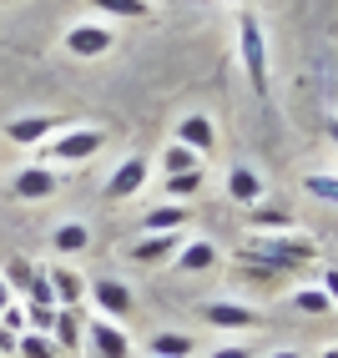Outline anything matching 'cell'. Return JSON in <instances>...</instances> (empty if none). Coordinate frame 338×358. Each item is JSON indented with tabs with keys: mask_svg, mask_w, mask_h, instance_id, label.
<instances>
[{
	"mask_svg": "<svg viewBox=\"0 0 338 358\" xmlns=\"http://www.w3.org/2000/svg\"><path fill=\"white\" fill-rule=\"evenodd\" d=\"M237 51H243V71L253 96H268L273 91V71H268V36H262V20L253 10L237 15Z\"/></svg>",
	"mask_w": 338,
	"mask_h": 358,
	"instance_id": "1",
	"label": "cell"
},
{
	"mask_svg": "<svg viewBox=\"0 0 338 358\" xmlns=\"http://www.w3.org/2000/svg\"><path fill=\"white\" fill-rule=\"evenodd\" d=\"M61 45L76 61H96V56H106L111 45H116V31L106 26V20H76V26L61 36Z\"/></svg>",
	"mask_w": 338,
	"mask_h": 358,
	"instance_id": "2",
	"label": "cell"
},
{
	"mask_svg": "<svg viewBox=\"0 0 338 358\" xmlns=\"http://www.w3.org/2000/svg\"><path fill=\"white\" fill-rule=\"evenodd\" d=\"M101 131L96 127H76V131H56L51 136V147H45V157H56L61 166H81V162H91L96 152H101Z\"/></svg>",
	"mask_w": 338,
	"mask_h": 358,
	"instance_id": "3",
	"label": "cell"
},
{
	"mask_svg": "<svg viewBox=\"0 0 338 358\" xmlns=\"http://www.w3.org/2000/svg\"><path fill=\"white\" fill-rule=\"evenodd\" d=\"M10 192L20 202H45V197L61 192V172H56V166H45V162H31V166H20V172L10 177Z\"/></svg>",
	"mask_w": 338,
	"mask_h": 358,
	"instance_id": "4",
	"label": "cell"
},
{
	"mask_svg": "<svg viewBox=\"0 0 338 358\" xmlns=\"http://www.w3.org/2000/svg\"><path fill=\"white\" fill-rule=\"evenodd\" d=\"M56 131H61V116H51V111H31V116H10L6 122V136L15 147H41V141H51Z\"/></svg>",
	"mask_w": 338,
	"mask_h": 358,
	"instance_id": "5",
	"label": "cell"
},
{
	"mask_svg": "<svg viewBox=\"0 0 338 358\" xmlns=\"http://www.w3.org/2000/svg\"><path fill=\"white\" fill-rule=\"evenodd\" d=\"M152 182V162L147 157H122V166L111 172L106 182V197L111 202H127V197H141V187Z\"/></svg>",
	"mask_w": 338,
	"mask_h": 358,
	"instance_id": "6",
	"label": "cell"
},
{
	"mask_svg": "<svg viewBox=\"0 0 338 358\" xmlns=\"http://www.w3.org/2000/svg\"><path fill=\"white\" fill-rule=\"evenodd\" d=\"M86 293H91V303L96 308H101V318H132V288H127V282H116V278H91L86 282Z\"/></svg>",
	"mask_w": 338,
	"mask_h": 358,
	"instance_id": "7",
	"label": "cell"
},
{
	"mask_svg": "<svg viewBox=\"0 0 338 358\" xmlns=\"http://www.w3.org/2000/svg\"><path fill=\"white\" fill-rule=\"evenodd\" d=\"M86 343L96 348V358H132V338L122 333V323H111V318H91Z\"/></svg>",
	"mask_w": 338,
	"mask_h": 358,
	"instance_id": "8",
	"label": "cell"
},
{
	"mask_svg": "<svg viewBox=\"0 0 338 358\" xmlns=\"http://www.w3.org/2000/svg\"><path fill=\"white\" fill-rule=\"evenodd\" d=\"M172 141H182V147H192L197 157H207V152L217 147L212 116H207V111H187V116H177V136H172Z\"/></svg>",
	"mask_w": 338,
	"mask_h": 358,
	"instance_id": "9",
	"label": "cell"
},
{
	"mask_svg": "<svg viewBox=\"0 0 338 358\" xmlns=\"http://www.w3.org/2000/svg\"><path fill=\"white\" fill-rule=\"evenodd\" d=\"M202 323H212V328H223V333H248L253 323H258V313L253 308H243V303H202Z\"/></svg>",
	"mask_w": 338,
	"mask_h": 358,
	"instance_id": "10",
	"label": "cell"
},
{
	"mask_svg": "<svg viewBox=\"0 0 338 358\" xmlns=\"http://www.w3.org/2000/svg\"><path fill=\"white\" fill-rule=\"evenodd\" d=\"M182 243H187L182 232H147L141 243L127 248V257H132V262H162V257H177Z\"/></svg>",
	"mask_w": 338,
	"mask_h": 358,
	"instance_id": "11",
	"label": "cell"
},
{
	"mask_svg": "<svg viewBox=\"0 0 338 358\" xmlns=\"http://www.w3.org/2000/svg\"><path fill=\"white\" fill-rule=\"evenodd\" d=\"M45 278H51V293H56V308H76L86 298V273L66 268V262H56V268H45Z\"/></svg>",
	"mask_w": 338,
	"mask_h": 358,
	"instance_id": "12",
	"label": "cell"
},
{
	"mask_svg": "<svg viewBox=\"0 0 338 358\" xmlns=\"http://www.w3.org/2000/svg\"><path fill=\"white\" fill-rule=\"evenodd\" d=\"M227 197L237 207H258V202H268V187H262V177L253 172V166H232V177H227Z\"/></svg>",
	"mask_w": 338,
	"mask_h": 358,
	"instance_id": "13",
	"label": "cell"
},
{
	"mask_svg": "<svg viewBox=\"0 0 338 358\" xmlns=\"http://www.w3.org/2000/svg\"><path fill=\"white\" fill-rule=\"evenodd\" d=\"M207 268H217V248L207 237H187L177 248V273H207Z\"/></svg>",
	"mask_w": 338,
	"mask_h": 358,
	"instance_id": "14",
	"label": "cell"
},
{
	"mask_svg": "<svg viewBox=\"0 0 338 358\" xmlns=\"http://www.w3.org/2000/svg\"><path fill=\"white\" fill-rule=\"evenodd\" d=\"M51 338H56V348L76 353L81 338H86V318L76 313V308H56V328H51Z\"/></svg>",
	"mask_w": 338,
	"mask_h": 358,
	"instance_id": "15",
	"label": "cell"
},
{
	"mask_svg": "<svg viewBox=\"0 0 338 358\" xmlns=\"http://www.w3.org/2000/svg\"><path fill=\"white\" fill-rule=\"evenodd\" d=\"M187 217H192L187 202H162V207H152L147 217H141V227H147V232H182Z\"/></svg>",
	"mask_w": 338,
	"mask_h": 358,
	"instance_id": "16",
	"label": "cell"
},
{
	"mask_svg": "<svg viewBox=\"0 0 338 358\" xmlns=\"http://www.w3.org/2000/svg\"><path fill=\"white\" fill-rule=\"evenodd\" d=\"M248 222H253V232H293V212L258 202V207H248Z\"/></svg>",
	"mask_w": 338,
	"mask_h": 358,
	"instance_id": "17",
	"label": "cell"
},
{
	"mask_svg": "<svg viewBox=\"0 0 338 358\" xmlns=\"http://www.w3.org/2000/svg\"><path fill=\"white\" fill-rule=\"evenodd\" d=\"M51 243H56V252H66V257H71V252H86V248H91V227H86V222H61V227L51 232Z\"/></svg>",
	"mask_w": 338,
	"mask_h": 358,
	"instance_id": "18",
	"label": "cell"
},
{
	"mask_svg": "<svg viewBox=\"0 0 338 358\" xmlns=\"http://www.w3.org/2000/svg\"><path fill=\"white\" fill-rule=\"evenodd\" d=\"M101 15H116V20H147L152 15V0H91Z\"/></svg>",
	"mask_w": 338,
	"mask_h": 358,
	"instance_id": "19",
	"label": "cell"
},
{
	"mask_svg": "<svg viewBox=\"0 0 338 358\" xmlns=\"http://www.w3.org/2000/svg\"><path fill=\"white\" fill-rule=\"evenodd\" d=\"M157 162H162V172H167V177H177V172H192V166H202V157L192 152V147H182V141H172V147H167Z\"/></svg>",
	"mask_w": 338,
	"mask_h": 358,
	"instance_id": "20",
	"label": "cell"
},
{
	"mask_svg": "<svg viewBox=\"0 0 338 358\" xmlns=\"http://www.w3.org/2000/svg\"><path fill=\"white\" fill-rule=\"evenodd\" d=\"M162 192L172 197V202H182V197H197V192H202V166H192V172L167 177V182H162Z\"/></svg>",
	"mask_w": 338,
	"mask_h": 358,
	"instance_id": "21",
	"label": "cell"
},
{
	"mask_svg": "<svg viewBox=\"0 0 338 358\" xmlns=\"http://www.w3.org/2000/svg\"><path fill=\"white\" fill-rule=\"evenodd\" d=\"M15 358H61V348H56V338H51V333H20V348H15Z\"/></svg>",
	"mask_w": 338,
	"mask_h": 358,
	"instance_id": "22",
	"label": "cell"
},
{
	"mask_svg": "<svg viewBox=\"0 0 338 358\" xmlns=\"http://www.w3.org/2000/svg\"><path fill=\"white\" fill-rule=\"evenodd\" d=\"M36 273H41V268H36L31 257H10V262H6V273H0V278L10 282V293H26L31 282H36Z\"/></svg>",
	"mask_w": 338,
	"mask_h": 358,
	"instance_id": "23",
	"label": "cell"
},
{
	"mask_svg": "<svg viewBox=\"0 0 338 358\" xmlns=\"http://www.w3.org/2000/svg\"><path fill=\"white\" fill-rule=\"evenodd\" d=\"M147 353L152 358H187L192 353V338H187V333H157Z\"/></svg>",
	"mask_w": 338,
	"mask_h": 358,
	"instance_id": "24",
	"label": "cell"
},
{
	"mask_svg": "<svg viewBox=\"0 0 338 358\" xmlns=\"http://www.w3.org/2000/svg\"><path fill=\"white\" fill-rule=\"evenodd\" d=\"M293 308H298V313H308V318L333 313V303H328V293H323V288H298V293H293Z\"/></svg>",
	"mask_w": 338,
	"mask_h": 358,
	"instance_id": "25",
	"label": "cell"
},
{
	"mask_svg": "<svg viewBox=\"0 0 338 358\" xmlns=\"http://www.w3.org/2000/svg\"><path fill=\"white\" fill-rule=\"evenodd\" d=\"M303 192L338 207V177H333V172H308V177H303Z\"/></svg>",
	"mask_w": 338,
	"mask_h": 358,
	"instance_id": "26",
	"label": "cell"
},
{
	"mask_svg": "<svg viewBox=\"0 0 338 358\" xmlns=\"http://www.w3.org/2000/svg\"><path fill=\"white\" fill-rule=\"evenodd\" d=\"M0 323H6V328L15 333V338H20V333L31 328V318H26V303H10V308H0Z\"/></svg>",
	"mask_w": 338,
	"mask_h": 358,
	"instance_id": "27",
	"label": "cell"
},
{
	"mask_svg": "<svg viewBox=\"0 0 338 358\" xmlns=\"http://www.w3.org/2000/svg\"><path fill=\"white\" fill-rule=\"evenodd\" d=\"M15 348H20V338H15L6 323H0V358H15Z\"/></svg>",
	"mask_w": 338,
	"mask_h": 358,
	"instance_id": "28",
	"label": "cell"
},
{
	"mask_svg": "<svg viewBox=\"0 0 338 358\" xmlns=\"http://www.w3.org/2000/svg\"><path fill=\"white\" fill-rule=\"evenodd\" d=\"M323 293H328V303L338 308V268H328V273H323Z\"/></svg>",
	"mask_w": 338,
	"mask_h": 358,
	"instance_id": "29",
	"label": "cell"
},
{
	"mask_svg": "<svg viewBox=\"0 0 338 358\" xmlns=\"http://www.w3.org/2000/svg\"><path fill=\"white\" fill-rule=\"evenodd\" d=\"M212 358H253V353H248V348H237V343H227V348H217Z\"/></svg>",
	"mask_w": 338,
	"mask_h": 358,
	"instance_id": "30",
	"label": "cell"
},
{
	"mask_svg": "<svg viewBox=\"0 0 338 358\" xmlns=\"http://www.w3.org/2000/svg\"><path fill=\"white\" fill-rule=\"evenodd\" d=\"M10 298H15V293H10V282L0 278V308H10Z\"/></svg>",
	"mask_w": 338,
	"mask_h": 358,
	"instance_id": "31",
	"label": "cell"
},
{
	"mask_svg": "<svg viewBox=\"0 0 338 358\" xmlns=\"http://www.w3.org/2000/svg\"><path fill=\"white\" fill-rule=\"evenodd\" d=\"M323 127H328V141H333V147H338V116H328V122H323Z\"/></svg>",
	"mask_w": 338,
	"mask_h": 358,
	"instance_id": "32",
	"label": "cell"
},
{
	"mask_svg": "<svg viewBox=\"0 0 338 358\" xmlns=\"http://www.w3.org/2000/svg\"><path fill=\"white\" fill-rule=\"evenodd\" d=\"M268 358H303V353H298V348H273Z\"/></svg>",
	"mask_w": 338,
	"mask_h": 358,
	"instance_id": "33",
	"label": "cell"
},
{
	"mask_svg": "<svg viewBox=\"0 0 338 358\" xmlns=\"http://www.w3.org/2000/svg\"><path fill=\"white\" fill-rule=\"evenodd\" d=\"M318 358H338V343H333V348H323V353H318Z\"/></svg>",
	"mask_w": 338,
	"mask_h": 358,
	"instance_id": "34",
	"label": "cell"
},
{
	"mask_svg": "<svg viewBox=\"0 0 338 358\" xmlns=\"http://www.w3.org/2000/svg\"><path fill=\"white\" fill-rule=\"evenodd\" d=\"M243 6H248V0H243Z\"/></svg>",
	"mask_w": 338,
	"mask_h": 358,
	"instance_id": "35",
	"label": "cell"
}]
</instances>
